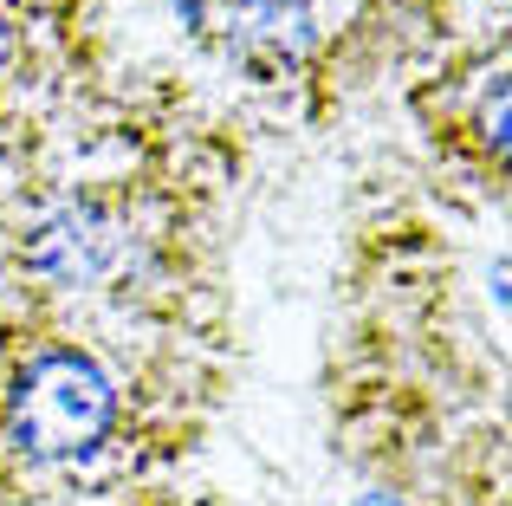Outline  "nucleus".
Returning a JSON list of instances; mask_svg holds the SVG:
<instances>
[{"label":"nucleus","instance_id":"1","mask_svg":"<svg viewBox=\"0 0 512 506\" xmlns=\"http://www.w3.org/2000/svg\"><path fill=\"white\" fill-rule=\"evenodd\" d=\"M130 338L111 344L78 305H33L0 318V461L13 474H85L130 442L143 409Z\"/></svg>","mask_w":512,"mask_h":506},{"label":"nucleus","instance_id":"2","mask_svg":"<svg viewBox=\"0 0 512 506\" xmlns=\"http://www.w3.org/2000/svg\"><path fill=\"white\" fill-rule=\"evenodd\" d=\"M78 0H0V130L26 124L33 98L59 85Z\"/></svg>","mask_w":512,"mask_h":506},{"label":"nucleus","instance_id":"3","mask_svg":"<svg viewBox=\"0 0 512 506\" xmlns=\"http://www.w3.org/2000/svg\"><path fill=\"white\" fill-rule=\"evenodd\" d=\"M221 52L253 78H286L318 46V13L312 0H221L214 13Z\"/></svg>","mask_w":512,"mask_h":506},{"label":"nucleus","instance_id":"4","mask_svg":"<svg viewBox=\"0 0 512 506\" xmlns=\"http://www.w3.org/2000/svg\"><path fill=\"white\" fill-rule=\"evenodd\" d=\"M104 506H182L175 494H137V500H104Z\"/></svg>","mask_w":512,"mask_h":506},{"label":"nucleus","instance_id":"5","mask_svg":"<svg viewBox=\"0 0 512 506\" xmlns=\"http://www.w3.org/2000/svg\"><path fill=\"white\" fill-rule=\"evenodd\" d=\"M363 506H389V500H363Z\"/></svg>","mask_w":512,"mask_h":506}]
</instances>
